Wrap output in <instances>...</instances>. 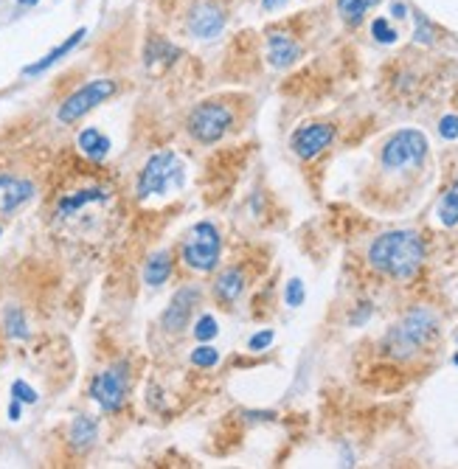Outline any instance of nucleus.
Instances as JSON below:
<instances>
[{"mask_svg": "<svg viewBox=\"0 0 458 469\" xmlns=\"http://www.w3.org/2000/svg\"><path fill=\"white\" fill-rule=\"evenodd\" d=\"M115 88H118V85H115L113 79H93V82H88L85 88H79L76 93H71V96L59 105L57 118H59L62 124H74V121H79L82 116H88L93 107L105 105V102L115 93Z\"/></svg>", "mask_w": 458, "mask_h": 469, "instance_id": "obj_6", "label": "nucleus"}, {"mask_svg": "<svg viewBox=\"0 0 458 469\" xmlns=\"http://www.w3.org/2000/svg\"><path fill=\"white\" fill-rule=\"evenodd\" d=\"M34 194V186L28 180H20V177H8V174H0V211L8 214L14 208H20L23 203H28Z\"/></svg>", "mask_w": 458, "mask_h": 469, "instance_id": "obj_12", "label": "nucleus"}, {"mask_svg": "<svg viewBox=\"0 0 458 469\" xmlns=\"http://www.w3.org/2000/svg\"><path fill=\"white\" fill-rule=\"evenodd\" d=\"M183 183V163L175 152H158L152 155L141 174H138V197L149 194H166Z\"/></svg>", "mask_w": 458, "mask_h": 469, "instance_id": "obj_3", "label": "nucleus"}, {"mask_svg": "<svg viewBox=\"0 0 458 469\" xmlns=\"http://www.w3.org/2000/svg\"><path fill=\"white\" fill-rule=\"evenodd\" d=\"M85 34H88L85 28H76V31H74V34H71V37H68L65 42H59V45H57L54 51H48V54H45V57H42L40 62H34V65L23 68V73H25V76H40V73H45V71H48L51 65H57V62H59L62 57H68V54H71V51H74V48H76V45H79V42L85 40Z\"/></svg>", "mask_w": 458, "mask_h": 469, "instance_id": "obj_14", "label": "nucleus"}, {"mask_svg": "<svg viewBox=\"0 0 458 469\" xmlns=\"http://www.w3.org/2000/svg\"><path fill=\"white\" fill-rule=\"evenodd\" d=\"M76 143H79V149H82L90 160H102V158L110 152V138H105L96 126L82 129V132H79V138H76Z\"/></svg>", "mask_w": 458, "mask_h": 469, "instance_id": "obj_17", "label": "nucleus"}, {"mask_svg": "<svg viewBox=\"0 0 458 469\" xmlns=\"http://www.w3.org/2000/svg\"><path fill=\"white\" fill-rule=\"evenodd\" d=\"M233 124V113H230L225 105H217V102H206L200 105L192 118H189V132L200 141V143H217L228 126Z\"/></svg>", "mask_w": 458, "mask_h": 469, "instance_id": "obj_7", "label": "nucleus"}, {"mask_svg": "<svg viewBox=\"0 0 458 469\" xmlns=\"http://www.w3.org/2000/svg\"><path fill=\"white\" fill-rule=\"evenodd\" d=\"M371 37L377 40V42H385V45H391V42H397V31L391 28V23L388 20H382V17H377L374 23H371Z\"/></svg>", "mask_w": 458, "mask_h": 469, "instance_id": "obj_23", "label": "nucleus"}, {"mask_svg": "<svg viewBox=\"0 0 458 469\" xmlns=\"http://www.w3.org/2000/svg\"><path fill=\"white\" fill-rule=\"evenodd\" d=\"M217 362H220V352L211 346H200L192 352V365H197V368H211Z\"/></svg>", "mask_w": 458, "mask_h": 469, "instance_id": "obj_24", "label": "nucleus"}, {"mask_svg": "<svg viewBox=\"0 0 458 469\" xmlns=\"http://www.w3.org/2000/svg\"><path fill=\"white\" fill-rule=\"evenodd\" d=\"M96 436H99V427H96V422L90 416H76L74 419V425H71V447L76 453L90 450L93 441H96Z\"/></svg>", "mask_w": 458, "mask_h": 469, "instance_id": "obj_15", "label": "nucleus"}, {"mask_svg": "<svg viewBox=\"0 0 458 469\" xmlns=\"http://www.w3.org/2000/svg\"><path fill=\"white\" fill-rule=\"evenodd\" d=\"M17 3H20V6H37L40 0H17Z\"/></svg>", "mask_w": 458, "mask_h": 469, "instance_id": "obj_33", "label": "nucleus"}, {"mask_svg": "<svg viewBox=\"0 0 458 469\" xmlns=\"http://www.w3.org/2000/svg\"><path fill=\"white\" fill-rule=\"evenodd\" d=\"M0 234H3V228H0Z\"/></svg>", "mask_w": 458, "mask_h": 469, "instance_id": "obj_35", "label": "nucleus"}, {"mask_svg": "<svg viewBox=\"0 0 458 469\" xmlns=\"http://www.w3.org/2000/svg\"><path fill=\"white\" fill-rule=\"evenodd\" d=\"M273 338H276V335H273V329L256 332V335H253V338L247 340V349H250V352H264V349H267V346L273 343Z\"/></svg>", "mask_w": 458, "mask_h": 469, "instance_id": "obj_28", "label": "nucleus"}, {"mask_svg": "<svg viewBox=\"0 0 458 469\" xmlns=\"http://www.w3.org/2000/svg\"><path fill=\"white\" fill-rule=\"evenodd\" d=\"M3 323H6V335H8V338H17V340H25V338H28L25 318H23V312H20L17 307H11V309L6 312Z\"/></svg>", "mask_w": 458, "mask_h": 469, "instance_id": "obj_21", "label": "nucleus"}, {"mask_svg": "<svg viewBox=\"0 0 458 469\" xmlns=\"http://www.w3.org/2000/svg\"><path fill=\"white\" fill-rule=\"evenodd\" d=\"M433 335H436V315L428 309H413L402 318V323H397L388 332L385 349L394 357H411L413 352L425 349Z\"/></svg>", "mask_w": 458, "mask_h": 469, "instance_id": "obj_2", "label": "nucleus"}, {"mask_svg": "<svg viewBox=\"0 0 458 469\" xmlns=\"http://www.w3.org/2000/svg\"><path fill=\"white\" fill-rule=\"evenodd\" d=\"M413 40L422 42V45H433V25L428 23L425 14H416V31H413Z\"/></svg>", "mask_w": 458, "mask_h": 469, "instance_id": "obj_26", "label": "nucleus"}, {"mask_svg": "<svg viewBox=\"0 0 458 469\" xmlns=\"http://www.w3.org/2000/svg\"><path fill=\"white\" fill-rule=\"evenodd\" d=\"M391 14L402 20V17H408V6H405V3H399V0H394V3H391Z\"/></svg>", "mask_w": 458, "mask_h": 469, "instance_id": "obj_30", "label": "nucleus"}, {"mask_svg": "<svg viewBox=\"0 0 458 469\" xmlns=\"http://www.w3.org/2000/svg\"><path fill=\"white\" fill-rule=\"evenodd\" d=\"M242 290H245V278H242L239 270H225V273H220V278H217V284H214L217 298L225 301V304H233V301L242 295Z\"/></svg>", "mask_w": 458, "mask_h": 469, "instance_id": "obj_18", "label": "nucleus"}, {"mask_svg": "<svg viewBox=\"0 0 458 469\" xmlns=\"http://www.w3.org/2000/svg\"><path fill=\"white\" fill-rule=\"evenodd\" d=\"M220 250H223L220 231H217L211 222H200V225H194V228L189 231L186 242H183V261H186L192 270L209 273V270L217 267Z\"/></svg>", "mask_w": 458, "mask_h": 469, "instance_id": "obj_5", "label": "nucleus"}, {"mask_svg": "<svg viewBox=\"0 0 458 469\" xmlns=\"http://www.w3.org/2000/svg\"><path fill=\"white\" fill-rule=\"evenodd\" d=\"M453 362H456V365H458V354H456V357H453Z\"/></svg>", "mask_w": 458, "mask_h": 469, "instance_id": "obj_34", "label": "nucleus"}, {"mask_svg": "<svg viewBox=\"0 0 458 469\" xmlns=\"http://www.w3.org/2000/svg\"><path fill=\"white\" fill-rule=\"evenodd\" d=\"M380 0H338V11H341V17H344L346 23H360L363 17H365V11L368 8H374Z\"/></svg>", "mask_w": 458, "mask_h": 469, "instance_id": "obj_19", "label": "nucleus"}, {"mask_svg": "<svg viewBox=\"0 0 458 469\" xmlns=\"http://www.w3.org/2000/svg\"><path fill=\"white\" fill-rule=\"evenodd\" d=\"M304 298H307V292H304L301 278H293V281L287 284V295H284L287 307H301V304H304Z\"/></svg>", "mask_w": 458, "mask_h": 469, "instance_id": "obj_27", "label": "nucleus"}, {"mask_svg": "<svg viewBox=\"0 0 458 469\" xmlns=\"http://www.w3.org/2000/svg\"><path fill=\"white\" fill-rule=\"evenodd\" d=\"M456 340H458V335H456Z\"/></svg>", "mask_w": 458, "mask_h": 469, "instance_id": "obj_36", "label": "nucleus"}, {"mask_svg": "<svg viewBox=\"0 0 458 469\" xmlns=\"http://www.w3.org/2000/svg\"><path fill=\"white\" fill-rule=\"evenodd\" d=\"M439 220H442V225H447V228L458 225V180L447 189V194H445V200H442V206H439Z\"/></svg>", "mask_w": 458, "mask_h": 469, "instance_id": "obj_20", "label": "nucleus"}, {"mask_svg": "<svg viewBox=\"0 0 458 469\" xmlns=\"http://www.w3.org/2000/svg\"><path fill=\"white\" fill-rule=\"evenodd\" d=\"M172 275V253L169 250H160L155 256H149L146 267H143V281L149 287H160L166 284V278Z\"/></svg>", "mask_w": 458, "mask_h": 469, "instance_id": "obj_16", "label": "nucleus"}, {"mask_svg": "<svg viewBox=\"0 0 458 469\" xmlns=\"http://www.w3.org/2000/svg\"><path fill=\"white\" fill-rule=\"evenodd\" d=\"M298 57H301V48H298V42L293 37L278 34V31L267 34V59H270L273 68H287Z\"/></svg>", "mask_w": 458, "mask_h": 469, "instance_id": "obj_13", "label": "nucleus"}, {"mask_svg": "<svg viewBox=\"0 0 458 469\" xmlns=\"http://www.w3.org/2000/svg\"><path fill=\"white\" fill-rule=\"evenodd\" d=\"M23 402H17V399H11V405H8V419L11 422H17L20 419V413H23V408H20Z\"/></svg>", "mask_w": 458, "mask_h": 469, "instance_id": "obj_31", "label": "nucleus"}, {"mask_svg": "<svg viewBox=\"0 0 458 469\" xmlns=\"http://www.w3.org/2000/svg\"><path fill=\"white\" fill-rule=\"evenodd\" d=\"M284 3H290V0H262V6L267 8V11H273V8H278V6H284Z\"/></svg>", "mask_w": 458, "mask_h": 469, "instance_id": "obj_32", "label": "nucleus"}, {"mask_svg": "<svg viewBox=\"0 0 458 469\" xmlns=\"http://www.w3.org/2000/svg\"><path fill=\"white\" fill-rule=\"evenodd\" d=\"M332 141H335V126H332V124H310V126H301V129L293 135V149H295L298 158L312 160V158L321 155Z\"/></svg>", "mask_w": 458, "mask_h": 469, "instance_id": "obj_9", "label": "nucleus"}, {"mask_svg": "<svg viewBox=\"0 0 458 469\" xmlns=\"http://www.w3.org/2000/svg\"><path fill=\"white\" fill-rule=\"evenodd\" d=\"M425 261V242L416 231H388L368 247V264L391 278H411Z\"/></svg>", "mask_w": 458, "mask_h": 469, "instance_id": "obj_1", "label": "nucleus"}, {"mask_svg": "<svg viewBox=\"0 0 458 469\" xmlns=\"http://www.w3.org/2000/svg\"><path fill=\"white\" fill-rule=\"evenodd\" d=\"M439 135L447 138V141H456L458 138V116H445L439 121Z\"/></svg>", "mask_w": 458, "mask_h": 469, "instance_id": "obj_29", "label": "nucleus"}, {"mask_svg": "<svg viewBox=\"0 0 458 469\" xmlns=\"http://www.w3.org/2000/svg\"><path fill=\"white\" fill-rule=\"evenodd\" d=\"M225 25V14L217 3L211 0H200L194 8H192V17H189V28L194 37L200 40H214Z\"/></svg>", "mask_w": 458, "mask_h": 469, "instance_id": "obj_10", "label": "nucleus"}, {"mask_svg": "<svg viewBox=\"0 0 458 469\" xmlns=\"http://www.w3.org/2000/svg\"><path fill=\"white\" fill-rule=\"evenodd\" d=\"M217 332H220V326H217V318H214V315H203V318L194 323V338L203 340V343H209L211 338H217Z\"/></svg>", "mask_w": 458, "mask_h": 469, "instance_id": "obj_22", "label": "nucleus"}, {"mask_svg": "<svg viewBox=\"0 0 458 469\" xmlns=\"http://www.w3.org/2000/svg\"><path fill=\"white\" fill-rule=\"evenodd\" d=\"M11 396L17 399V402H23V405H34L40 396H37V391L28 385V382H23V379H14L11 382Z\"/></svg>", "mask_w": 458, "mask_h": 469, "instance_id": "obj_25", "label": "nucleus"}, {"mask_svg": "<svg viewBox=\"0 0 458 469\" xmlns=\"http://www.w3.org/2000/svg\"><path fill=\"white\" fill-rule=\"evenodd\" d=\"M428 158V138L419 129H399L382 146V166L388 172L413 169Z\"/></svg>", "mask_w": 458, "mask_h": 469, "instance_id": "obj_4", "label": "nucleus"}, {"mask_svg": "<svg viewBox=\"0 0 458 469\" xmlns=\"http://www.w3.org/2000/svg\"><path fill=\"white\" fill-rule=\"evenodd\" d=\"M197 298H200V292L194 290V287H186V290H180L175 298H172V304H169V309L163 312V329H169V332H180V329H186V323H189V315H192V307L197 304Z\"/></svg>", "mask_w": 458, "mask_h": 469, "instance_id": "obj_11", "label": "nucleus"}, {"mask_svg": "<svg viewBox=\"0 0 458 469\" xmlns=\"http://www.w3.org/2000/svg\"><path fill=\"white\" fill-rule=\"evenodd\" d=\"M90 396L99 402L102 410L113 413L124 405L127 396V365H113L102 374H96V379L90 382Z\"/></svg>", "mask_w": 458, "mask_h": 469, "instance_id": "obj_8", "label": "nucleus"}]
</instances>
